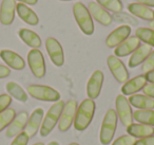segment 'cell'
Here are the masks:
<instances>
[{
  "mask_svg": "<svg viewBox=\"0 0 154 145\" xmlns=\"http://www.w3.org/2000/svg\"><path fill=\"white\" fill-rule=\"evenodd\" d=\"M139 46H140V40L136 36H130L115 48L114 54L118 58L125 57V56L132 54Z\"/></svg>",
  "mask_w": 154,
  "mask_h": 145,
  "instance_id": "cell-17",
  "label": "cell"
},
{
  "mask_svg": "<svg viewBox=\"0 0 154 145\" xmlns=\"http://www.w3.org/2000/svg\"><path fill=\"white\" fill-rule=\"evenodd\" d=\"M96 2L105 10L111 11L113 13H120L124 9V5L120 0H96Z\"/></svg>",
  "mask_w": 154,
  "mask_h": 145,
  "instance_id": "cell-29",
  "label": "cell"
},
{
  "mask_svg": "<svg viewBox=\"0 0 154 145\" xmlns=\"http://www.w3.org/2000/svg\"><path fill=\"white\" fill-rule=\"evenodd\" d=\"M130 105L134 106L138 110H148L154 108V100L145 94H133L129 98Z\"/></svg>",
  "mask_w": 154,
  "mask_h": 145,
  "instance_id": "cell-24",
  "label": "cell"
},
{
  "mask_svg": "<svg viewBox=\"0 0 154 145\" xmlns=\"http://www.w3.org/2000/svg\"><path fill=\"white\" fill-rule=\"evenodd\" d=\"M137 3H140L146 7H154V0H136Z\"/></svg>",
  "mask_w": 154,
  "mask_h": 145,
  "instance_id": "cell-39",
  "label": "cell"
},
{
  "mask_svg": "<svg viewBox=\"0 0 154 145\" xmlns=\"http://www.w3.org/2000/svg\"><path fill=\"white\" fill-rule=\"evenodd\" d=\"M16 11L18 13V16L28 24H30V26H37L38 24L39 18L37 16V14L32 9H30L26 5L18 3L16 5Z\"/></svg>",
  "mask_w": 154,
  "mask_h": 145,
  "instance_id": "cell-22",
  "label": "cell"
},
{
  "mask_svg": "<svg viewBox=\"0 0 154 145\" xmlns=\"http://www.w3.org/2000/svg\"><path fill=\"white\" fill-rule=\"evenodd\" d=\"M66 103L63 101L59 100L58 102H55L51 107H50L49 111L45 113L43 117V121L40 127V136L41 137H47L52 132V130L55 128V126L58 124L60 119V115L63 110V107Z\"/></svg>",
  "mask_w": 154,
  "mask_h": 145,
  "instance_id": "cell-2",
  "label": "cell"
},
{
  "mask_svg": "<svg viewBox=\"0 0 154 145\" xmlns=\"http://www.w3.org/2000/svg\"><path fill=\"white\" fill-rule=\"evenodd\" d=\"M43 114H45V111L42 108H36L30 115L26 126L24 128V131L30 138H33L37 134V131L40 129L43 121Z\"/></svg>",
  "mask_w": 154,
  "mask_h": 145,
  "instance_id": "cell-13",
  "label": "cell"
},
{
  "mask_svg": "<svg viewBox=\"0 0 154 145\" xmlns=\"http://www.w3.org/2000/svg\"><path fill=\"white\" fill-rule=\"evenodd\" d=\"M146 84H147V79L145 75H137L127 81L122 85V92L124 95H133V94H136V92H138L139 90H143Z\"/></svg>",
  "mask_w": 154,
  "mask_h": 145,
  "instance_id": "cell-19",
  "label": "cell"
},
{
  "mask_svg": "<svg viewBox=\"0 0 154 145\" xmlns=\"http://www.w3.org/2000/svg\"><path fill=\"white\" fill-rule=\"evenodd\" d=\"M16 117V111L13 108H8L3 112L0 113V131H2L12 123Z\"/></svg>",
  "mask_w": 154,
  "mask_h": 145,
  "instance_id": "cell-30",
  "label": "cell"
},
{
  "mask_svg": "<svg viewBox=\"0 0 154 145\" xmlns=\"http://www.w3.org/2000/svg\"><path fill=\"white\" fill-rule=\"evenodd\" d=\"M45 48L52 63L56 67H61L64 63V54L59 41L54 37H49L45 40Z\"/></svg>",
  "mask_w": 154,
  "mask_h": 145,
  "instance_id": "cell-9",
  "label": "cell"
},
{
  "mask_svg": "<svg viewBox=\"0 0 154 145\" xmlns=\"http://www.w3.org/2000/svg\"><path fill=\"white\" fill-rule=\"evenodd\" d=\"M11 74V70L9 67L0 65V79H5Z\"/></svg>",
  "mask_w": 154,
  "mask_h": 145,
  "instance_id": "cell-38",
  "label": "cell"
},
{
  "mask_svg": "<svg viewBox=\"0 0 154 145\" xmlns=\"http://www.w3.org/2000/svg\"><path fill=\"white\" fill-rule=\"evenodd\" d=\"M103 84V73L100 70H96L93 72L87 84V94L89 98L95 100L99 96Z\"/></svg>",
  "mask_w": 154,
  "mask_h": 145,
  "instance_id": "cell-12",
  "label": "cell"
},
{
  "mask_svg": "<svg viewBox=\"0 0 154 145\" xmlns=\"http://www.w3.org/2000/svg\"><path fill=\"white\" fill-rule=\"evenodd\" d=\"M18 34H19L20 39H21L26 45H28L29 47L33 48V49H38V48H40L41 44H42L39 35L32 30L22 28L19 30Z\"/></svg>",
  "mask_w": 154,
  "mask_h": 145,
  "instance_id": "cell-25",
  "label": "cell"
},
{
  "mask_svg": "<svg viewBox=\"0 0 154 145\" xmlns=\"http://www.w3.org/2000/svg\"><path fill=\"white\" fill-rule=\"evenodd\" d=\"M133 120L140 124L145 125L154 126V110L148 109V110H136L133 112Z\"/></svg>",
  "mask_w": 154,
  "mask_h": 145,
  "instance_id": "cell-27",
  "label": "cell"
},
{
  "mask_svg": "<svg viewBox=\"0 0 154 145\" xmlns=\"http://www.w3.org/2000/svg\"><path fill=\"white\" fill-rule=\"evenodd\" d=\"M117 113L114 109H109L106 112L103 121L101 123L100 134H99V140L103 145H108L113 140L115 130L117 127Z\"/></svg>",
  "mask_w": 154,
  "mask_h": 145,
  "instance_id": "cell-4",
  "label": "cell"
},
{
  "mask_svg": "<svg viewBox=\"0 0 154 145\" xmlns=\"http://www.w3.org/2000/svg\"><path fill=\"white\" fill-rule=\"evenodd\" d=\"M69 145H79V144H77V143H71V144H69Z\"/></svg>",
  "mask_w": 154,
  "mask_h": 145,
  "instance_id": "cell-45",
  "label": "cell"
},
{
  "mask_svg": "<svg viewBox=\"0 0 154 145\" xmlns=\"http://www.w3.org/2000/svg\"><path fill=\"white\" fill-rule=\"evenodd\" d=\"M33 145H45V144L41 143V142H38V143H35V144H33Z\"/></svg>",
  "mask_w": 154,
  "mask_h": 145,
  "instance_id": "cell-44",
  "label": "cell"
},
{
  "mask_svg": "<svg viewBox=\"0 0 154 145\" xmlns=\"http://www.w3.org/2000/svg\"><path fill=\"white\" fill-rule=\"evenodd\" d=\"M128 10L133 16H136L138 18H141L143 20H154V11H152L150 8L143 5L140 3L133 2L128 5Z\"/></svg>",
  "mask_w": 154,
  "mask_h": 145,
  "instance_id": "cell-21",
  "label": "cell"
},
{
  "mask_svg": "<svg viewBox=\"0 0 154 145\" xmlns=\"http://www.w3.org/2000/svg\"><path fill=\"white\" fill-rule=\"evenodd\" d=\"M0 57L5 64L14 70H23L26 67V62L18 53L11 50H1L0 51Z\"/></svg>",
  "mask_w": 154,
  "mask_h": 145,
  "instance_id": "cell-14",
  "label": "cell"
},
{
  "mask_svg": "<svg viewBox=\"0 0 154 145\" xmlns=\"http://www.w3.org/2000/svg\"><path fill=\"white\" fill-rule=\"evenodd\" d=\"M141 70L145 73H148L150 71L154 70V50L151 51V53L149 54L146 60L143 63V67H141Z\"/></svg>",
  "mask_w": 154,
  "mask_h": 145,
  "instance_id": "cell-33",
  "label": "cell"
},
{
  "mask_svg": "<svg viewBox=\"0 0 154 145\" xmlns=\"http://www.w3.org/2000/svg\"><path fill=\"white\" fill-rule=\"evenodd\" d=\"M28 120H29L28 112L21 111L20 113H18V115H16L15 119L12 121V123L10 124L7 131H5L7 138H13V137H16L17 134H19L20 132H22V130L26 128Z\"/></svg>",
  "mask_w": 154,
  "mask_h": 145,
  "instance_id": "cell-15",
  "label": "cell"
},
{
  "mask_svg": "<svg viewBox=\"0 0 154 145\" xmlns=\"http://www.w3.org/2000/svg\"><path fill=\"white\" fill-rule=\"evenodd\" d=\"M131 34V27L122 24L116 28L114 31H112L109 35H108L107 39H106V45L109 48H116L118 45L125 41Z\"/></svg>",
  "mask_w": 154,
  "mask_h": 145,
  "instance_id": "cell-11",
  "label": "cell"
},
{
  "mask_svg": "<svg viewBox=\"0 0 154 145\" xmlns=\"http://www.w3.org/2000/svg\"><path fill=\"white\" fill-rule=\"evenodd\" d=\"M12 103V96L10 94H0V113L9 108Z\"/></svg>",
  "mask_w": 154,
  "mask_h": 145,
  "instance_id": "cell-35",
  "label": "cell"
},
{
  "mask_svg": "<svg viewBox=\"0 0 154 145\" xmlns=\"http://www.w3.org/2000/svg\"><path fill=\"white\" fill-rule=\"evenodd\" d=\"M16 0H2L0 7V22L10 26L14 21L16 11Z\"/></svg>",
  "mask_w": 154,
  "mask_h": 145,
  "instance_id": "cell-16",
  "label": "cell"
},
{
  "mask_svg": "<svg viewBox=\"0 0 154 145\" xmlns=\"http://www.w3.org/2000/svg\"><path fill=\"white\" fill-rule=\"evenodd\" d=\"M127 132L134 138H147V137L154 136V128L152 126L145 125V124L136 123L131 124L127 127Z\"/></svg>",
  "mask_w": 154,
  "mask_h": 145,
  "instance_id": "cell-23",
  "label": "cell"
},
{
  "mask_svg": "<svg viewBox=\"0 0 154 145\" xmlns=\"http://www.w3.org/2000/svg\"><path fill=\"white\" fill-rule=\"evenodd\" d=\"M116 106V113L119 118L120 122L124 124L126 127L133 124V111L131 108V105L129 103L128 98L124 94H119L116 96L115 100Z\"/></svg>",
  "mask_w": 154,
  "mask_h": 145,
  "instance_id": "cell-8",
  "label": "cell"
},
{
  "mask_svg": "<svg viewBox=\"0 0 154 145\" xmlns=\"http://www.w3.org/2000/svg\"><path fill=\"white\" fill-rule=\"evenodd\" d=\"M135 142H136V138L130 136V134H124L116 139L112 143V145H134Z\"/></svg>",
  "mask_w": 154,
  "mask_h": 145,
  "instance_id": "cell-32",
  "label": "cell"
},
{
  "mask_svg": "<svg viewBox=\"0 0 154 145\" xmlns=\"http://www.w3.org/2000/svg\"><path fill=\"white\" fill-rule=\"evenodd\" d=\"M134 145H154V136L136 140Z\"/></svg>",
  "mask_w": 154,
  "mask_h": 145,
  "instance_id": "cell-37",
  "label": "cell"
},
{
  "mask_svg": "<svg viewBox=\"0 0 154 145\" xmlns=\"http://www.w3.org/2000/svg\"><path fill=\"white\" fill-rule=\"evenodd\" d=\"M77 102L75 100H70L64 104L63 110L60 115L59 122H58V129L64 132L70 129L72 124L74 123L75 115L77 112Z\"/></svg>",
  "mask_w": 154,
  "mask_h": 145,
  "instance_id": "cell-7",
  "label": "cell"
},
{
  "mask_svg": "<svg viewBox=\"0 0 154 145\" xmlns=\"http://www.w3.org/2000/svg\"><path fill=\"white\" fill-rule=\"evenodd\" d=\"M135 36L146 45L154 47V30L150 28H138L135 31Z\"/></svg>",
  "mask_w": 154,
  "mask_h": 145,
  "instance_id": "cell-28",
  "label": "cell"
},
{
  "mask_svg": "<svg viewBox=\"0 0 154 145\" xmlns=\"http://www.w3.org/2000/svg\"><path fill=\"white\" fill-rule=\"evenodd\" d=\"M5 89H7L8 93L12 96V98H16L19 102H26L29 98L28 93L26 92V90L19 85V84L15 83V82H9L5 85Z\"/></svg>",
  "mask_w": 154,
  "mask_h": 145,
  "instance_id": "cell-26",
  "label": "cell"
},
{
  "mask_svg": "<svg viewBox=\"0 0 154 145\" xmlns=\"http://www.w3.org/2000/svg\"><path fill=\"white\" fill-rule=\"evenodd\" d=\"M143 94L149 98H153L154 100V84H151V83H147L145 85V87L143 88Z\"/></svg>",
  "mask_w": 154,
  "mask_h": 145,
  "instance_id": "cell-36",
  "label": "cell"
},
{
  "mask_svg": "<svg viewBox=\"0 0 154 145\" xmlns=\"http://www.w3.org/2000/svg\"><path fill=\"white\" fill-rule=\"evenodd\" d=\"M60 1H70V0H60Z\"/></svg>",
  "mask_w": 154,
  "mask_h": 145,
  "instance_id": "cell-46",
  "label": "cell"
},
{
  "mask_svg": "<svg viewBox=\"0 0 154 145\" xmlns=\"http://www.w3.org/2000/svg\"><path fill=\"white\" fill-rule=\"evenodd\" d=\"M28 64L31 71L37 79H42L45 75V62L40 50L32 49L28 53Z\"/></svg>",
  "mask_w": 154,
  "mask_h": 145,
  "instance_id": "cell-6",
  "label": "cell"
},
{
  "mask_svg": "<svg viewBox=\"0 0 154 145\" xmlns=\"http://www.w3.org/2000/svg\"><path fill=\"white\" fill-rule=\"evenodd\" d=\"M88 10L90 12L91 16L99 22L103 26H110L112 22V17L103 7L98 5L97 2H90L88 5Z\"/></svg>",
  "mask_w": 154,
  "mask_h": 145,
  "instance_id": "cell-18",
  "label": "cell"
},
{
  "mask_svg": "<svg viewBox=\"0 0 154 145\" xmlns=\"http://www.w3.org/2000/svg\"><path fill=\"white\" fill-rule=\"evenodd\" d=\"M152 51V47H150L149 45H140L131 55L130 60H129V67L130 68H135L138 65L143 64V62L146 60V58L149 56V54L151 53Z\"/></svg>",
  "mask_w": 154,
  "mask_h": 145,
  "instance_id": "cell-20",
  "label": "cell"
},
{
  "mask_svg": "<svg viewBox=\"0 0 154 145\" xmlns=\"http://www.w3.org/2000/svg\"><path fill=\"white\" fill-rule=\"evenodd\" d=\"M20 1V3H23V5H34L38 2V0H18Z\"/></svg>",
  "mask_w": 154,
  "mask_h": 145,
  "instance_id": "cell-41",
  "label": "cell"
},
{
  "mask_svg": "<svg viewBox=\"0 0 154 145\" xmlns=\"http://www.w3.org/2000/svg\"><path fill=\"white\" fill-rule=\"evenodd\" d=\"M107 64L110 71L118 83H126L129 79V72L124 63L115 55H110L107 58Z\"/></svg>",
  "mask_w": 154,
  "mask_h": 145,
  "instance_id": "cell-10",
  "label": "cell"
},
{
  "mask_svg": "<svg viewBox=\"0 0 154 145\" xmlns=\"http://www.w3.org/2000/svg\"><path fill=\"white\" fill-rule=\"evenodd\" d=\"M145 76H146V79H147V82H149V83H151V84H154V70L146 73Z\"/></svg>",
  "mask_w": 154,
  "mask_h": 145,
  "instance_id": "cell-40",
  "label": "cell"
},
{
  "mask_svg": "<svg viewBox=\"0 0 154 145\" xmlns=\"http://www.w3.org/2000/svg\"><path fill=\"white\" fill-rule=\"evenodd\" d=\"M29 140H30V137L26 134V131H22L16 136V138L13 140L11 145H28Z\"/></svg>",
  "mask_w": 154,
  "mask_h": 145,
  "instance_id": "cell-34",
  "label": "cell"
},
{
  "mask_svg": "<svg viewBox=\"0 0 154 145\" xmlns=\"http://www.w3.org/2000/svg\"><path fill=\"white\" fill-rule=\"evenodd\" d=\"M95 102L91 98H86L77 108L74 120V128L78 131H84L91 124L95 113Z\"/></svg>",
  "mask_w": 154,
  "mask_h": 145,
  "instance_id": "cell-1",
  "label": "cell"
},
{
  "mask_svg": "<svg viewBox=\"0 0 154 145\" xmlns=\"http://www.w3.org/2000/svg\"><path fill=\"white\" fill-rule=\"evenodd\" d=\"M48 145H59V143H58L57 141H52V142H50Z\"/></svg>",
  "mask_w": 154,
  "mask_h": 145,
  "instance_id": "cell-43",
  "label": "cell"
},
{
  "mask_svg": "<svg viewBox=\"0 0 154 145\" xmlns=\"http://www.w3.org/2000/svg\"><path fill=\"white\" fill-rule=\"evenodd\" d=\"M113 18L118 22H124L126 26H136L138 24L136 19L133 16H130L126 13H115L113 16Z\"/></svg>",
  "mask_w": 154,
  "mask_h": 145,
  "instance_id": "cell-31",
  "label": "cell"
},
{
  "mask_svg": "<svg viewBox=\"0 0 154 145\" xmlns=\"http://www.w3.org/2000/svg\"><path fill=\"white\" fill-rule=\"evenodd\" d=\"M28 93L32 98L45 102H58L60 100V93L54 88L45 85H30L28 87Z\"/></svg>",
  "mask_w": 154,
  "mask_h": 145,
  "instance_id": "cell-5",
  "label": "cell"
},
{
  "mask_svg": "<svg viewBox=\"0 0 154 145\" xmlns=\"http://www.w3.org/2000/svg\"><path fill=\"white\" fill-rule=\"evenodd\" d=\"M149 28L152 29V30H154V20H152V21L149 22Z\"/></svg>",
  "mask_w": 154,
  "mask_h": 145,
  "instance_id": "cell-42",
  "label": "cell"
},
{
  "mask_svg": "<svg viewBox=\"0 0 154 145\" xmlns=\"http://www.w3.org/2000/svg\"><path fill=\"white\" fill-rule=\"evenodd\" d=\"M73 14L77 24L86 35H92L94 33V22L88 8L82 2H76L73 5Z\"/></svg>",
  "mask_w": 154,
  "mask_h": 145,
  "instance_id": "cell-3",
  "label": "cell"
}]
</instances>
